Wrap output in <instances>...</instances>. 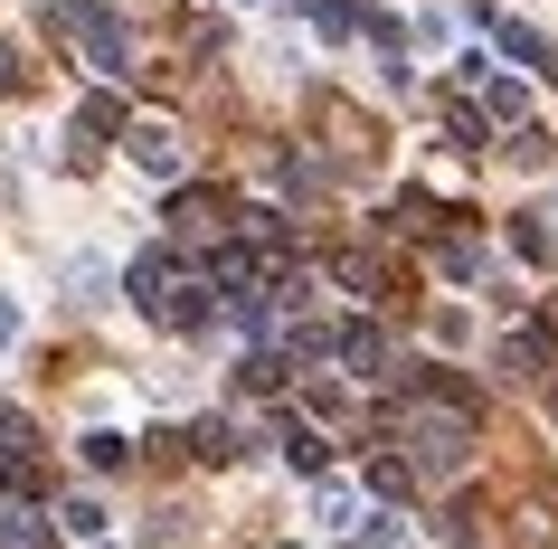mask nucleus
I'll return each mask as SVG.
<instances>
[{
	"label": "nucleus",
	"mask_w": 558,
	"mask_h": 549,
	"mask_svg": "<svg viewBox=\"0 0 558 549\" xmlns=\"http://www.w3.org/2000/svg\"><path fill=\"white\" fill-rule=\"evenodd\" d=\"M398 435H408L416 474H464V455H473V398H408V407H398Z\"/></svg>",
	"instance_id": "f257e3e1"
},
{
	"label": "nucleus",
	"mask_w": 558,
	"mask_h": 549,
	"mask_svg": "<svg viewBox=\"0 0 558 549\" xmlns=\"http://www.w3.org/2000/svg\"><path fill=\"white\" fill-rule=\"evenodd\" d=\"M58 38L95 67V76H123V67H133V29H123L105 0H66V10H58Z\"/></svg>",
	"instance_id": "f03ea898"
},
{
	"label": "nucleus",
	"mask_w": 558,
	"mask_h": 549,
	"mask_svg": "<svg viewBox=\"0 0 558 549\" xmlns=\"http://www.w3.org/2000/svg\"><path fill=\"white\" fill-rule=\"evenodd\" d=\"M123 152H133V171H143V180H180V162H190L171 123H123Z\"/></svg>",
	"instance_id": "7ed1b4c3"
},
{
	"label": "nucleus",
	"mask_w": 558,
	"mask_h": 549,
	"mask_svg": "<svg viewBox=\"0 0 558 549\" xmlns=\"http://www.w3.org/2000/svg\"><path fill=\"white\" fill-rule=\"evenodd\" d=\"M180 275H190V265H171L161 247H151V256H133V275H123V294H133V303H143L151 322H161V313H171V294H180Z\"/></svg>",
	"instance_id": "20e7f679"
},
{
	"label": "nucleus",
	"mask_w": 558,
	"mask_h": 549,
	"mask_svg": "<svg viewBox=\"0 0 558 549\" xmlns=\"http://www.w3.org/2000/svg\"><path fill=\"white\" fill-rule=\"evenodd\" d=\"M218 228H228V200H218V190H180V200H171V237H190V247H208Z\"/></svg>",
	"instance_id": "39448f33"
},
{
	"label": "nucleus",
	"mask_w": 558,
	"mask_h": 549,
	"mask_svg": "<svg viewBox=\"0 0 558 549\" xmlns=\"http://www.w3.org/2000/svg\"><path fill=\"white\" fill-rule=\"evenodd\" d=\"M331 350H341V370H351V379H388V332H379V322H341V342H331Z\"/></svg>",
	"instance_id": "423d86ee"
},
{
	"label": "nucleus",
	"mask_w": 558,
	"mask_h": 549,
	"mask_svg": "<svg viewBox=\"0 0 558 549\" xmlns=\"http://www.w3.org/2000/svg\"><path fill=\"white\" fill-rule=\"evenodd\" d=\"M105 285H114V256L76 247V256H66V303H105Z\"/></svg>",
	"instance_id": "0eeeda50"
},
{
	"label": "nucleus",
	"mask_w": 558,
	"mask_h": 549,
	"mask_svg": "<svg viewBox=\"0 0 558 549\" xmlns=\"http://www.w3.org/2000/svg\"><path fill=\"white\" fill-rule=\"evenodd\" d=\"M275 445H284V464H294V474H323V464H331L323 427H303V417H284V427H275Z\"/></svg>",
	"instance_id": "6e6552de"
},
{
	"label": "nucleus",
	"mask_w": 558,
	"mask_h": 549,
	"mask_svg": "<svg viewBox=\"0 0 558 549\" xmlns=\"http://www.w3.org/2000/svg\"><path fill=\"white\" fill-rule=\"evenodd\" d=\"M501 370L511 379H549V332H511V342H501Z\"/></svg>",
	"instance_id": "1a4fd4ad"
},
{
	"label": "nucleus",
	"mask_w": 558,
	"mask_h": 549,
	"mask_svg": "<svg viewBox=\"0 0 558 549\" xmlns=\"http://www.w3.org/2000/svg\"><path fill=\"white\" fill-rule=\"evenodd\" d=\"M190 455H199V464H236V455H246V435H236L228 417H199V435H190Z\"/></svg>",
	"instance_id": "9d476101"
},
{
	"label": "nucleus",
	"mask_w": 558,
	"mask_h": 549,
	"mask_svg": "<svg viewBox=\"0 0 558 549\" xmlns=\"http://www.w3.org/2000/svg\"><path fill=\"white\" fill-rule=\"evenodd\" d=\"M76 455H86L95 474H123V464H133V445H123L114 427H86V435H76Z\"/></svg>",
	"instance_id": "9b49d317"
},
{
	"label": "nucleus",
	"mask_w": 558,
	"mask_h": 549,
	"mask_svg": "<svg viewBox=\"0 0 558 549\" xmlns=\"http://www.w3.org/2000/svg\"><path fill=\"white\" fill-rule=\"evenodd\" d=\"M483 133H493L483 105H445V143H454V152H483Z\"/></svg>",
	"instance_id": "f8f14e48"
},
{
	"label": "nucleus",
	"mask_w": 558,
	"mask_h": 549,
	"mask_svg": "<svg viewBox=\"0 0 558 549\" xmlns=\"http://www.w3.org/2000/svg\"><path fill=\"white\" fill-rule=\"evenodd\" d=\"M388 228H398V237H436V200H426V190H398Z\"/></svg>",
	"instance_id": "ddd939ff"
},
{
	"label": "nucleus",
	"mask_w": 558,
	"mask_h": 549,
	"mask_svg": "<svg viewBox=\"0 0 558 549\" xmlns=\"http://www.w3.org/2000/svg\"><path fill=\"white\" fill-rule=\"evenodd\" d=\"M313 521H323V530H351V521H360L351 484H313Z\"/></svg>",
	"instance_id": "4468645a"
},
{
	"label": "nucleus",
	"mask_w": 558,
	"mask_h": 549,
	"mask_svg": "<svg viewBox=\"0 0 558 549\" xmlns=\"http://www.w3.org/2000/svg\"><path fill=\"white\" fill-rule=\"evenodd\" d=\"M436 265L454 285H473V275H483V247H473V237H436Z\"/></svg>",
	"instance_id": "2eb2a0df"
},
{
	"label": "nucleus",
	"mask_w": 558,
	"mask_h": 549,
	"mask_svg": "<svg viewBox=\"0 0 558 549\" xmlns=\"http://www.w3.org/2000/svg\"><path fill=\"white\" fill-rule=\"evenodd\" d=\"M331 275H341L351 294H379V285H388V275H379V256H360V247H341V256H331Z\"/></svg>",
	"instance_id": "dca6fc26"
},
{
	"label": "nucleus",
	"mask_w": 558,
	"mask_h": 549,
	"mask_svg": "<svg viewBox=\"0 0 558 549\" xmlns=\"http://www.w3.org/2000/svg\"><path fill=\"white\" fill-rule=\"evenodd\" d=\"M521 105H530V95L511 86V76H483V115H493V123H521Z\"/></svg>",
	"instance_id": "f3484780"
},
{
	"label": "nucleus",
	"mask_w": 558,
	"mask_h": 549,
	"mask_svg": "<svg viewBox=\"0 0 558 549\" xmlns=\"http://www.w3.org/2000/svg\"><path fill=\"white\" fill-rule=\"evenodd\" d=\"M58 521L76 530V540H95V530H105V502H95V492H76V502H58Z\"/></svg>",
	"instance_id": "a211bd4d"
},
{
	"label": "nucleus",
	"mask_w": 558,
	"mask_h": 549,
	"mask_svg": "<svg viewBox=\"0 0 558 549\" xmlns=\"http://www.w3.org/2000/svg\"><path fill=\"white\" fill-rule=\"evenodd\" d=\"M398 540H408V521H398V512H369V521H360V549H398Z\"/></svg>",
	"instance_id": "6ab92c4d"
},
{
	"label": "nucleus",
	"mask_w": 558,
	"mask_h": 549,
	"mask_svg": "<svg viewBox=\"0 0 558 549\" xmlns=\"http://www.w3.org/2000/svg\"><path fill=\"white\" fill-rule=\"evenodd\" d=\"M29 455V417H20V407H0V464H20Z\"/></svg>",
	"instance_id": "aec40b11"
},
{
	"label": "nucleus",
	"mask_w": 558,
	"mask_h": 549,
	"mask_svg": "<svg viewBox=\"0 0 558 549\" xmlns=\"http://www.w3.org/2000/svg\"><path fill=\"white\" fill-rule=\"evenodd\" d=\"M114 123H123V105H114V95H86V115H76V133H114Z\"/></svg>",
	"instance_id": "412c9836"
},
{
	"label": "nucleus",
	"mask_w": 558,
	"mask_h": 549,
	"mask_svg": "<svg viewBox=\"0 0 558 549\" xmlns=\"http://www.w3.org/2000/svg\"><path fill=\"white\" fill-rule=\"evenodd\" d=\"M20 342V303H10V294H0V350Z\"/></svg>",
	"instance_id": "4be33fe9"
},
{
	"label": "nucleus",
	"mask_w": 558,
	"mask_h": 549,
	"mask_svg": "<svg viewBox=\"0 0 558 549\" xmlns=\"http://www.w3.org/2000/svg\"><path fill=\"white\" fill-rule=\"evenodd\" d=\"M10 86H20V67H10V48H0V95H10Z\"/></svg>",
	"instance_id": "5701e85b"
}]
</instances>
